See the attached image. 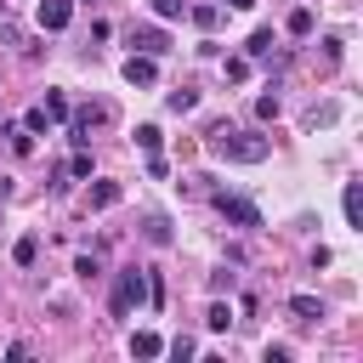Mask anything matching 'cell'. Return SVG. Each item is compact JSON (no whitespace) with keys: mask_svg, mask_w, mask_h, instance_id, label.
I'll list each match as a JSON object with an SVG mask.
<instances>
[{"mask_svg":"<svg viewBox=\"0 0 363 363\" xmlns=\"http://www.w3.org/2000/svg\"><path fill=\"white\" fill-rule=\"evenodd\" d=\"M244 51H250V57H272V28H255Z\"/></svg>","mask_w":363,"mask_h":363,"instance_id":"15","label":"cell"},{"mask_svg":"<svg viewBox=\"0 0 363 363\" xmlns=\"http://www.w3.org/2000/svg\"><path fill=\"white\" fill-rule=\"evenodd\" d=\"M289 312H295L301 323H318V318H323V301H318V295H289Z\"/></svg>","mask_w":363,"mask_h":363,"instance_id":"9","label":"cell"},{"mask_svg":"<svg viewBox=\"0 0 363 363\" xmlns=\"http://www.w3.org/2000/svg\"><path fill=\"white\" fill-rule=\"evenodd\" d=\"M11 153H17V159H28V153H34V136H17V130H11Z\"/></svg>","mask_w":363,"mask_h":363,"instance_id":"25","label":"cell"},{"mask_svg":"<svg viewBox=\"0 0 363 363\" xmlns=\"http://www.w3.org/2000/svg\"><path fill=\"white\" fill-rule=\"evenodd\" d=\"M142 301H147V272L142 267H125L113 278V318H130V306H142Z\"/></svg>","mask_w":363,"mask_h":363,"instance_id":"2","label":"cell"},{"mask_svg":"<svg viewBox=\"0 0 363 363\" xmlns=\"http://www.w3.org/2000/svg\"><path fill=\"white\" fill-rule=\"evenodd\" d=\"M284 28H289V34H295V40H306V34H312V11H306V6H295V11H289V23H284Z\"/></svg>","mask_w":363,"mask_h":363,"instance_id":"13","label":"cell"},{"mask_svg":"<svg viewBox=\"0 0 363 363\" xmlns=\"http://www.w3.org/2000/svg\"><path fill=\"white\" fill-rule=\"evenodd\" d=\"M74 272H79V278H96L102 267H96V255H79V261H74Z\"/></svg>","mask_w":363,"mask_h":363,"instance_id":"26","label":"cell"},{"mask_svg":"<svg viewBox=\"0 0 363 363\" xmlns=\"http://www.w3.org/2000/svg\"><path fill=\"white\" fill-rule=\"evenodd\" d=\"M193 23H199V28H216L221 11H216V6H193Z\"/></svg>","mask_w":363,"mask_h":363,"instance_id":"21","label":"cell"},{"mask_svg":"<svg viewBox=\"0 0 363 363\" xmlns=\"http://www.w3.org/2000/svg\"><path fill=\"white\" fill-rule=\"evenodd\" d=\"M74 23V0H40V28L45 34H62Z\"/></svg>","mask_w":363,"mask_h":363,"instance_id":"4","label":"cell"},{"mask_svg":"<svg viewBox=\"0 0 363 363\" xmlns=\"http://www.w3.org/2000/svg\"><path fill=\"white\" fill-rule=\"evenodd\" d=\"M159 352H164V340H159L153 329H136V335H130V357H159Z\"/></svg>","mask_w":363,"mask_h":363,"instance_id":"10","label":"cell"},{"mask_svg":"<svg viewBox=\"0 0 363 363\" xmlns=\"http://www.w3.org/2000/svg\"><path fill=\"white\" fill-rule=\"evenodd\" d=\"M210 204H216V216H221V221H233V227H261V210H255L244 193H216Z\"/></svg>","mask_w":363,"mask_h":363,"instance_id":"3","label":"cell"},{"mask_svg":"<svg viewBox=\"0 0 363 363\" xmlns=\"http://www.w3.org/2000/svg\"><path fill=\"white\" fill-rule=\"evenodd\" d=\"M125 79H130V85H153V79H159V57L130 51V57H125Z\"/></svg>","mask_w":363,"mask_h":363,"instance_id":"5","label":"cell"},{"mask_svg":"<svg viewBox=\"0 0 363 363\" xmlns=\"http://www.w3.org/2000/svg\"><path fill=\"white\" fill-rule=\"evenodd\" d=\"M255 113H261V119H278V113H284V102H278V96H261V102H255Z\"/></svg>","mask_w":363,"mask_h":363,"instance_id":"23","label":"cell"},{"mask_svg":"<svg viewBox=\"0 0 363 363\" xmlns=\"http://www.w3.org/2000/svg\"><path fill=\"white\" fill-rule=\"evenodd\" d=\"M164 352H170V357H176V363H187V357H193V340H187V335H176V340H170V346H164Z\"/></svg>","mask_w":363,"mask_h":363,"instance_id":"22","label":"cell"},{"mask_svg":"<svg viewBox=\"0 0 363 363\" xmlns=\"http://www.w3.org/2000/svg\"><path fill=\"white\" fill-rule=\"evenodd\" d=\"M11 261H17V267H34V261H40V238H34V233L17 238V244H11Z\"/></svg>","mask_w":363,"mask_h":363,"instance_id":"12","label":"cell"},{"mask_svg":"<svg viewBox=\"0 0 363 363\" xmlns=\"http://www.w3.org/2000/svg\"><path fill=\"white\" fill-rule=\"evenodd\" d=\"M153 11H159V17H164V23H176V17H182V11H187V0H153Z\"/></svg>","mask_w":363,"mask_h":363,"instance_id":"20","label":"cell"},{"mask_svg":"<svg viewBox=\"0 0 363 363\" xmlns=\"http://www.w3.org/2000/svg\"><path fill=\"white\" fill-rule=\"evenodd\" d=\"M130 45H136V51H147V57H159L170 40H164V28H136V34H130Z\"/></svg>","mask_w":363,"mask_h":363,"instance_id":"8","label":"cell"},{"mask_svg":"<svg viewBox=\"0 0 363 363\" xmlns=\"http://www.w3.org/2000/svg\"><path fill=\"white\" fill-rule=\"evenodd\" d=\"M23 130H28V136H40V130H51V119H45V108H28V119H23Z\"/></svg>","mask_w":363,"mask_h":363,"instance_id":"19","label":"cell"},{"mask_svg":"<svg viewBox=\"0 0 363 363\" xmlns=\"http://www.w3.org/2000/svg\"><path fill=\"white\" fill-rule=\"evenodd\" d=\"M250 74V57H227V79H244Z\"/></svg>","mask_w":363,"mask_h":363,"instance_id":"24","label":"cell"},{"mask_svg":"<svg viewBox=\"0 0 363 363\" xmlns=\"http://www.w3.org/2000/svg\"><path fill=\"white\" fill-rule=\"evenodd\" d=\"M119 204V182H91V210H113Z\"/></svg>","mask_w":363,"mask_h":363,"instance_id":"11","label":"cell"},{"mask_svg":"<svg viewBox=\"0 0 363 363\" xmlns=\"http://www.w3.org/2000/svg\"><path fill=\"white\" fill-rule=\"evenodd\" d=\"M227 6H233V11H250V6H255V0H227Z\"/></svg>","mask_w":363,"mask_h":363,"instance_id":"27","label":"cell"},{"mask_svg":"<svg viewBox=\"0 0 363 363\" xmlns=\"http://www.w3.org/2000/svg\"><path fill=\"white\" fill-rule=\"evenodd\" d=\"M142 233H147V244H159V250H164V244L176 238V233H170V216H164V210H153V216L142 221Z\"/></svg>","mask_w":363,"mask_h":363,"instance_id":"7","label":"cell"},{"mask_svg":"<svg viewBox=\"0 0 363 363\" xmlns=\"http://www.w3.org/2000/svg\"><path fill=\"white\" fill-rule=\"evenodd\" d=\"M193 102H199V91H170V96H164V108H170V113H187Z\"/></svg>","mask_w":363,"mask_h":363,"instance_id":"18","label":"cell"},{"mask_svg":"<svg viewBox=\"0 0 363 363\" xmlns=\"http://www.w3.org/2000/svg\"><path fill=\"white\" fill-rule=\"evenodd\" d=\"M159 142H164L159 125H136V147H142V153H159Z\"/></svg>","mask_w":363,"mask_h":363,"instance_id":"16","label":"cell"},{"mask_svg":"<svg viewBox=\"0 0 363 363\" xmlns=\"http://www.w3.org/2000/svg\"><path fill=\"white\" fill-rule=\"evenodd\" d=\"M40 108H45V119H51V125H57V119H68V96H62V91H45V102H40Z\"/></svg>","mask_w":363,"mask_h":363,"instance_id":"14","label":"cell"},{"mask_svg":"<svg viewBox=\"0 0 363 363\" xmlns=\"http://www.w3.org/2000/svg\"><path fill=\"white\" fill-rule=\"evenodd\" d=\"M210 153H216V159H233V164H261V159L272 153V142H267V136H255V130L216 125V130H210Z\"/></svg>","mask_w":363,"mask_h":363,"instance_id":"1","label":"cell"},{"mask_svg":"<svg viewBox=\"0 0 363 363\" xmlns=\"http://www.w3.org/2000/svg\"><path fill=\"white\" fill-rule=\"evenodd\" d=\"M340 210H346V227H363V187L357 182L340 187Z\"/></svg>","mask_w":363,"mask_h":363,"instance_id":"6","label":"cell"},{"mask_svg":"<svg viewBox=\"0 0 363 363\" xmlns=\"http://www.w3.org/2000/svg\"><path fill=\"white\" fill-rule=\"evenodd\" d=\"M204 323H210V329H227V323H233V306H227V301H210Z\"/></svg>","mask_w":363,"mask_h":363,"instance_id":"17","label":"cell"}]
</instances>
